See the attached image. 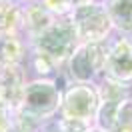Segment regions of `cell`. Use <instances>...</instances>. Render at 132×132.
Instances as JSON below:
<instances>
[{
    "instance_id": "6da1fadb",
    "label": "cell",
    "mask_w": 132,
    "mask_h": 132,
    "mask_svg": "<svg viewBox=\"0 0 132 132\" xmlns=\"http://www.w3.org/2000/svg\"><path fill=\"white\" fill-rule=\"evenodd\" d=\"M60 98L62 92L58 90V86L52 80H36V82L24 86L20 108H18V128H28L32 132L34 122H40L44 118H48L60 108Z\"/></svg>"
},
{
    "instance_id": "7a4b0ae2",
    "label": "cell",
    "mask_w": 132,
    "mask_h": 132,
    "mask_svg": "<svg viewBox=\"0 0 132 132\" xmlns=\"http://www.w3.org/2000/svg\"><path fill=\"white\" fill-rule=\"evenodd\" d=\"M78 36L70 20L50 22L38 36H36V48L38 54L46 56L50 62H66L78 48Z\"/></svg>"
},
{
    "instance_id": "3957f363",
    "label": "cell",
    "mask_w": 132,
    "mask_h": 132,
    "mask_svg": "<svg viewBox=\"0 0 132 132\" xmlns=\"http://www.w3.org/2000/svg\"><path fill=\"white\" fill-rule=\"evenodd\" d=\"M70 22L76 30L78 42L80 44H96V42H104L106 36L112 30V22L108 18L106 10L102 4H82L72 10Z\"/></svg>"
},
{
    "instance_id": "277c9868",
    "label": "cell",
    "mask_w": 132,
    "mask_h": 132,
    "mask_svg": "<svg viewBox=\"0 0 132 132\" xmlns=\"http://www.w3.org/2000/svg\"><path fill=\"white\" fill-rule=\"evenodd\" d=\"M98 106V90L92 84H74L66 92H62V98H60L62 118L76 120V122L88 124V126H92L96 120Z\"/></svg>"
},
{
    "instance_id": "5b68a950",
    "label": "cell",
    "mask_w": 132,
    "mask_h": 132,
    "mask_svg": "<svg viewBox=\"0 0 132 132\" xmlns=\"http://www.w3.org/2000/svg\"><path fill=\"white\" fill-rule=\"evenodd\" d=\"M108 44L96 42V44H78V48L68 58V74L72 76L76 84H90L96 80V76L104 68Z\"/></svg>"
},
{
    "instance_id": "8992f818",
    "label": "cell",
    "mask_w": 132,
    "mask_h": 132,
    "mask_svg": "<svg viewBox=\"0 0 132 132\" xmlns=\"http://www.w3.org/2000/svg\"><path fill=\"white\" fill-rule=\"evenodd\" d=\"M102 72L104 78H110L118 84H132V34L108 44Z\"/></svg>"
},
{
    "instance_id": "52a82bcc",
    "label": "cell",
    "mask_w": 132,
    "mask_h": 132,
    "mask_svg": "<svg viewBox=\"0 0 132 132\" xmlns=\"http://www.w3.org/2000/svg\"><path fill=\"white\" fill-rule=\"evenodd\" d=\"M24 92V74L16 64L0 68V102L4 106H18Z\"/></svg>"
},
{
    "instance_id": "ba28073f",
    "label": "cell",
    "mask_w": 132,
    "mask_h": 132,
    "mask_svg": "<svg viewBox=\"0 0 132 132\" xmlns=\"http://www.w3.org/2000/svg\"><path fill=\"white\" fill-rule=\"evenodd\" d=\"M102 6L112 22V28L132 34V0H104Z\"/></svg>"
},
{
    "instance_id": "9c48e42d",
    "label": "cell",
    "mask_w": 132,
    "mask_h": 132,
    "mask_svg": "<svg viewBox=\"0 0 132 132\" xmlns=\"http://www.w3.org/2000/svg\"><path fill=\"white\" fill-rule=\"evenodd\" d=\"M20 54H22V46L18 38H14L12 34L0 32V68L16 64Z\"/></svg>"
},
{
    "instance_id": "30bf717a",
    "label": "cell",
    "mask_w": 132,
    "mask_h": 132,
    "mask_svg": "<svg viewBox=\"0 0 132 132\" xmlns=\"http://www.w3.org/2000/svg\"><path fill=\"white\" fill-rule=\"evenodd\" d=\"M108 132H132V96L124 98L116 106L112 126Z\"/></svg>"
},
{
    "instance_id": "8fae6325",
    "label": "cell",
    "mask_w": 132,
    "mask_h": 132,
    "mask_svg": "<svg viewBox=\"0 0 132 132\" xmlns=\"http://www.w3.org/2000/svg\"><path fill=\"white\" fill-rule=\"evenodd\" d=\"M28 24H30V28L36 32V36H38V34L50 24L48 10L46 8H30L28 10Z\"/></svg>"
},
{
    "instance_id": "7c38bea8",
    "label": "cell",
    "mask_w": 132,
    "mask_h": 132,
    "mask_svg": "<svg viewBox=\"0 0 132 132\" xmlns=\"http://www.w3.org/2000/svg\"><path fill=\"white\" fill-rule=\"evenodd\" d=\"M16 22H18V10L8 4H0V32L12 34Z\"/></svg>"
},
{
    "instance_id": "4fadbf2b",
    "label": "cell",
    "mask_w": 132,
    "mask_h": 132,
    "mask_svg": "<svg viewBox=\"0 0 132 132\" xmlns=\"http://www.w3.org/2000/svg\"><path fill=\"white\" fill-rule=\"evenodd\" d=\"M44 4H46V10L56 12V14H64V12H72L74 10L72 0H44Z\"/></svg>"
},
{
    "instance_id": "5bb4252c",
    "label": "cell",
    "mask_w": 132,
    "mask_h": 132,
    "mask_svg": "<svg viewBox=\"0 0 132 132\" xmlns=\"http://www.w3.org/2000/svg\"><path fill=\"white\" fill-rule=\"evenodd\" d=\"M6 108L2 102H0V132H6L10 128V122H8V114H6Z\"/></svg>"
},
{
    "instance_id": "9a60e30c",
    "label": "cell",
    "mask_w": 132,
    "mask_h": 132,
    "mask_svg": "<svg viewBox=\"0 0 132 132\" xmlns=\"http://www.w3.org/2000/svg\"><path fill=\"white\" fill-rule=\"evenodd\" d=\"M84 132H106V130H102V128H98L96 124H92V126H88V128H86Z\"/></svg>"
},
{
    "instance_id": "2e32d148",
    "label": "cell",
    "mask_w": 132,
    "mask_h": 132,
    "mask_svg": "<svg viewBox=\"0 0 132 132\" xmlns=\"http://www.w3.org/2000/svg\"><path fill=\"white\" fill-rule=\"evenodd\" d=\"M88 2H92V0H72L74 8H76V6H82V4H88Z\"/></svg>"
},
{
    "instance_id": "e0dca14e",
    "label": "cell",
    "mask_w": 132,
    "mask_h": 132,
    "mask_svg": "<svg viewBox=\"0 0 132 132\" xmlns=\"http://www.w3.org/2000/svg\"><path fill=\"white\" fill-rule=\"evenodd\" d=\"M6 132H24V130H20V128H18V126H10L8 130Z\"/></svg>"
}]
</instances>
